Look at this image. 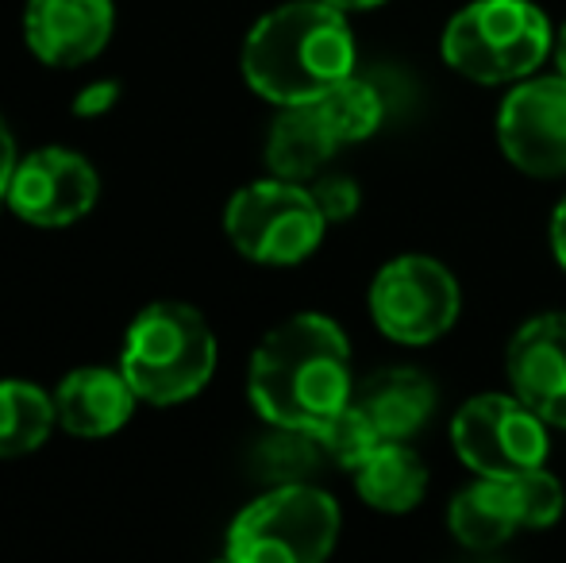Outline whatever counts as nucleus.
Masks as SVG:
<instances>
[{
	"instance_id": "1",
	"label": "nucleus",
	"mask_w": 566,
	"mask_h": 563,
	"mask_svg": "<svg viewBox=\"0 0 566 563\" xmlns=\"http://www.w3.org/2000/svg\"><path fill=\"white\" fill-rule=\"evenodd\" d=\"M247 394L262 421L321 432L355 398L350 344L324 313H297L266 332L251 355Z\"/></svg>"
},
{
	"instance_id": "2",
	"label": "nucleus",
	"mask_w": 566,
	"mask_h": 563,
	"mask_svg": "<svg viewBox=\"0 0 566 563\" xmlns=\"http://www.w3.org/2000/svg\"><path fill=\"white\" fill-rule=\"evenodd\" d=\"M358 66L347 12L324 0H293L266 12L243 43V77L262 101L313 105Z\"/></svg>"
},
{
	"instance_id": "3",
	"label": "nucleus",
	"mask_w": 566,
	"mask_h": 563,
	"mask_svg": "<svg viewBox=\"0 0 566 563\" xmlns=\"http://www.w3.org/2000/svg\"><path fill=\"white\" fill-rule=\"evenodd\" d=\"M119 371L150 406H178L209 386L217 371V336L186 301H155L132 321Z\"/></svg>"
},
{
	"instance_id": "4",
	"label": "nucleus",
	"mask_w": 566,
	"mask_h": 563,
	"mask_svg": "<svg viewBox=\"0 0 566 563\" xmlns=\"http://www.w3.org/2000/svg\"><path fill=\"white\" fill-rule=\"evenodd\" d=\"M555 28L532 0H470L443 28L440 51L454 74L478 85L532 77L552 59Z\"/></svg>"
},
{
	"instance_id": "5",
	"label": "nucleus",
	"mask_w": 566,
	"mask_h": 563,
	"mask_svg": "<svg viewBox=\"0 0 566 563\" xmlns=\"http://www.w3.org/2000/svg\"><path fill=\"white\" fill-rule=\"evenodd\" d=\"M339 541V505L308 482L270 487L228 529L235 563H321Z\"/></svg>"
},
{
	"instance_id": "6",
	"label": "nucleus",
	"mask_w": 566,
	"mask_h": 563,
	"mask_svg": "<svg viewBox=\"0 0 566 563\" xmlns=\"http://www.w3.org/2000/svg\"><path fill=\"white\" fill-rule=\"evenodd\" d=\"M324 228L328 217L316 205L313 189L274 174L239 189L224 212L231 248L262 267L305 263L324 243Z\"/></svg>"
},
{
	"instance_id": "7",
	"label": "nucleus",
	"mask_w": 566,
	"mask_h": 563,
	"mask_svg": "<svg viewBox=\"0 0 566 563\" xmlns=\"http://www.w3.org/2000/svg\"><path fill=\"white\" fill-rule=\"evenodd\" d=\"M451 444L482 479H516L547 463V421L516 394H478L451 417Z\"/></svg>"
},
{
	"instance_id": "8",
	"label": "nucleus",
	"mask_w": 566,
	"mask_h": 563,
	"mask_svg": "<svg viewBox=\"0 0 566 563\" xmlns=\"http://www.w3.org/2000/svg\"><path fill=\"white\" fill-rule=\"evenodd\" d=\"M459 282L432 256H397L374 274L370 316L397 344H432L459 321Z\"/></svg>"
},
{
	"instance_id": "9",
	"label": "nucleus",
	"mask_w": 566,
	"mask_h": 563,
	"mask_svg": "<svg viewBox=\"0 0 566 563\" xmlns=\"http://www.w3.org/2000/svg\"><path fill=\"white\" fill-rule=\"evenodd\" d=\"M497 143L516 170L532 178L566 174V77H524L501 101Z\"/></svg>"
},
{
	"instance_id": "10",
	"label": "nucleus",
	"mask_w": 566,
	"mask_h": 563,
	"mask_svg": "<svg viewBox=\"0 0 566 563\" xmlns=\"http://www.w3.org/2000/svg\"><path fill=\"white\" fill-rule=\"evenodd\" d=\"M101 178L93 163L66 147H39L23 155L8 181V209L35 228H66L97 205Z\"/></svg>"
},
{
	"instance_id": "11",
	"label": "nucleus",
	"mask_w": 566,
	"mask_h": 563,
	"mask_svg": "<svg viewBox=\"0 0 566 563\" xmlns=\"http://www.w3.org/2000/svg\"><path fill=\"white\" fill-rule=\"evenodd\" d=\"M513 394L547 425L566 428V313H539L513 332L505 352Z\"/></svg>"
},
{
	"instance_id": "12",
	"label": "nucleus",
	"mask_w": 566,
	"mask_h": 563,
	"mask_svg": "<svg viewBox=\"0 0 566 563\" xmlns=\"http://www.w3.org/2000/svg\"><path fill=\"white\" fill-rule=\"evenodd\" d=\"M113 0H28L23 39L46 66H82L113 39Z\"/></svg>"
},
{
	"instance_id": "13",
	"label": "nucleus",
	"mask_w": 566,
	"mask_h": 563,
	"mask_svg": "<svg viewBox=\"0 0 566 563\" xmlns=\"http://www.w3.org/2000/svg\"><path fill=\"white\" fill-rule=\"evenodd\" d=\"M139 394L124 378V371L108 367H82L70 371L62 378L59 394H54V409H59V425L70 436L82 440H97V436H113L124 428L135 414Z\"/></svg>"
},
{
	"instance_id": "14",
	"label": "nucleus",
	"mask_w": 566,
	"mask_h": 563,
	"mask_svg": "<svg viewBox=\"0 0 566 563\" xmlns=\"http://www.w3.org/2000/svg\"><path fill=\"white\" fill-rule=\"evenodd\" d=\"M355 402L386 440H409L436 414V383L420 367H386L355 390Z\"/></svg>"
},
{
	"instance_id": "15",
	"label": "nucleus",
	"mask_w": 566,
	"mask_h": 563,
	"mask_svg": "<svg viewBox=\"0 0 566 563\" xmlns=\"http://www.w3.org/2000/svg\"><path fill=\"white\" fill-rule=\"evenodd\" d=\"M339 150V139L332 136L324 113L313 105H285L277 113L266 139V166L274 178L308 181L324 170L332 155Z\"/></svg>"
},
{
	"instance_id": "16",
	"label": "nucleus",
	"mask_w": 566,
	"mask_h": 563,
	"mask_svg": "<svg viewBox=\"0 0 566 563\" xmlns=\"http://www.w3.org/2000/svg\"><path fill=\"white\" fill-rule=\"evenodd\" d=\"M350 475L358 498L378 513H409L428 494V467L405 440H386Z\"/></svg>"
},
{
	"instance_id": "17",
	"label": "nucleus",
	"mask_w": 566,
	"mask_h": 563,
	"mask_svg": "<svg viewBox=\"0 0 566 563\" xmlns=\"http://www.w3.org/2000/svg\"><path fill=\"white\" fill-rule=\"evenodd\" d=\"M448 525L454 541L470 552H493L505 541H513V533L524 525L509 479H482L478 475V482H470L467 490L454 494Z\"/></svg>"
},
{
	"instance_id": "18",
	"label": "nucleus",
	"mask_w": 566,
	"mask_h": 563,
	"mask_svg": "<svg viewBox=\"0 0 566 563\" xmlns=\"http://www.w3.org/2000/svg\"><path fill=\"white\" fill-rule=\"evenodd\" d=\"M54 421H59V409L39 386L20 378L0 383V459L43 448Z\"/></svg>"
},
{
	"instance_id": "19",
	"label": "nucleus",
	"mask_w": 566,
	"mask_h": 563,
	"mask_svg": "<svg viewBox=\"0 0 566 563\" xmlns=\"http://www.w3.org/2000/svg\"><path fill=\"white\" fill-rule=\"evenodd\" d=\"M316 108L324 113V121H328L332 136L339 139V147L370 139L374 132L381 128V121H386V101H381L378 85L358 74L332 85V90L316 101Z\"/></svg>"
},
{
	"instance_id": "20",
	"label": "nucleus",
	"mask_w": 566,
	"mask_h": 563,
	"mask_svg": "<svg viewBox=\"0 0 566 563\" xmlns=\"http://www.w3.org/2000/svg\"><path fill=\"white\" fill-rule=\"evenodd\" d=\"M324 459L328 456H324L316 432L277 425L274 436H262V440L254 444L251 467L262 482H270V487H285V482H308V475H313Z\"/></svg>"
},
{
	"instance_id": "21",
	"label": "nucleus",
	"mask_w": 566,
	"mask_h": 563,
	"mask_svg": "<svg viewBox=\"0 0 566 563\" xmlns=\"http://www.w3.org/2000/svg\"><path fill=\"white\" fill-rule=\"evenodd\" d=\"M316 440H321L324 456H328L332 463L355 471V467L363 463L370 451H378L381 444H386V436H381L378 425H374L370 417H366L363 409L350 402L347 409H339V414L332 417V421L324 425L321 432H316Z\"/></svg>"
},
{
	"instance_id": "22",
	"label": "nucleus",
	"mask_w": 566,
	"mask_h": 563,
	"mask_svg": "<svg viewBox=\"0 0 566 563\" xmlns=\"http://www.w3.org/2000/svg\"><path fill=\"white\" fill-rule=\"evenodd\" d=\"M509 487H513V498H516V510H521L524 529H547L563 518L566 494H563L559 479H555L552 471L536 467V471L509 479Z\"/></svg>"
},
{
	"instance_id": "23",
	"label": "nucleus",
	"mask_w": 566,
	"mask_h": 563,
	"mask_svg": "<svg viewBox=\"0 0 566 563\" xmlns=\"http://www.w3.org/2000/svg\"><path fill=\"white\" fill-rule=\"evenodd\" d=\"M313 197L324 217H328V225H339V220L355 217V209H358V186L347 174H321L313 186Z\"/></svg>"
},
{
	"instance_id": "24",
	"label": "nucleus",
	"mask_w": 566,
	"mask_h": 563,
	"mask_svg": "<svg viewBox=\"0 0 566 563\" xmlns=\"http://www.w3.org/2000/svg\"><path fill=\"white\" fill-rule=\"evenodd\" d=\"M116 101H119V85L116 82H93V85H85V90L77 93L74 113L77 116H101V113H108Z\"/></svg>"
},
{
	"instance_id": "25",
	"label": "nucleus",
	"mask_w": 566,
	"mask_h": 563,
	"mask_svg": "<svg viewBox=\"0 0 566 563\" xmlns=\"http://www.w3.org/2000/svg\"><path fill=\"white\" fill-rule=\"evenodd\" d=\"M15 143H12V132H8L4 116H0V201H4L8 194V181H12V170H15Z\"/></svg>"
},
{
	"instance_id": "26",
	"label": "nucleus",
	"mask_w": 566,
	"mask_h": 563,
	"mask_svg": "<svg viewBox=\"0 0 566 563\" xmlns=\"http://www.w3.org/2000/svg\"><path fill=\"white\" fill-rule=\"evenodd\" d=\"M552 251L559 259V267L566 271V197L555 205V217H552Z\"/></svg>"
},
{
	"instance_id": "27",
	"label": "nucleus",
	"mask_w": 566,
	"mask_h": 563,
	"mask_svg": "<svg viewBox=\"0 0 566 563\" xmlns=\"http://www.w3.org/2000/svg\"><path fill=\"white\" fill-rule=\"evenodd\" d=\"M324 4L339 8V12H370V8H381L386 0H324Z\"/></svg>"
},
{
	"instance_id": "28",
	"label": "nucleus",
	"mask_w": 566,
	"mask_h": 563,
	"mask_svg": "<svg viewBox=\"0 0 566 563\" xmlns=\"http://www.w3.org/2000/svg\"><path fill=\"white\" fill-rule=\"evenodd\" d=\"M552 59H555V70L566 77V23L555 31V43H552Z\"/></svg>"
}]
</instances>
